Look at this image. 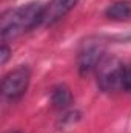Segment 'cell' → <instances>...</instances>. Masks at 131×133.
<instances>
[{
	"instance_id": "cell-1",
	"label": "cell",
	"mask_w": 131,
	"mask_h": 133,
	"mask_svg": "<svg viewBox=\"0 0 131 133\" xmlns=\"http://www.w3.org/2000/svg\"><path fill=\"white\" fill-rule=\"evenodd\" d=\"M45 5L40 2H31L16 9H9L2 16L0 33L2 39H16L17 36L26 33L43 23Z\"/></svg>"
},
{
	"instance_id": "cell-2",
	"label": "cell",
	"mask_w": 131,
	"mask_h": 133,
	"mask_svg": "<svg viewBox=\"0 0 131 133\" xmlns=\"http://www.w3.org/2000/svg\"><path fill=\"white\" fill-rule=\"evenodd\" d=\"M97 85L103 91L122 90V71L123 64L116 57H103L97 65Z\"/></svg>"
},
{
	"instance_id": "cell-3",
	"label": "cell",
	"mask_w": 131,
	"mask_h": 133,
	"mask_svg": "<svg viewBox=\"0 0 131 133\" xmlns=\"http://www.w3.org/2000/svg\"><path fill=\"white\" fill-rule=\"evenodd\" d=\"M31 79V71L26 65L17 66L16 70L9 71L2 82V93L6 99L16 101L22 98L30 85Z\"/></svg>"
},
{
	"instance_id": "cell-4",
	"label": "cell",
	"mask_w": 131,
	"mask_h": 133,
	"mask_svg": "<svg viewBox=\"0 0 131 133\" xmlns=\"http://www.w3.org/2000/svg\"><path fill=\"white\" fill-rule=\"evenodd\" d=\"M105 53V46L100 40H86L79 51L77 57V66L80 74H88L90 71L96 70L97 65L102 62Z\"/></svg>"
},
{
	"instance_id": "cell-5",
	"label": "cell",
	"mask_w": 131,
	"mask_h": 133,
	"mask_svg": "<svg viewBox=\"0 0 131 133\" xmlns=\"http://www.w3.org/2000/svg\"><path fill=\"white\" fill-rule=\"evenodd\" d=\"M79 0H51L48 5H45V16H43V25H54L59 20H62L66 14L77 5Z\"/></svg>"
},
{
	"instance_id": "cell-6",
	"label": "cell",
	"mask_w": 131,
	"mask_h": 133,
	"mask_svg": "<svg viewBox=\"0 0 131 133\" xmlns=\"http://www.w3.org/2000/svg\"><path fill=\"white\" fill-rule=\"evenodd\" d=\"M105 14L108 19H113V20H127L131 16V3L127 0L114 2L113 5L108 6Z\"/></svg>"
},
{
	"instance_id": "cell-7",
	"label": "cell",
	"mask_w": 131,
	"mask_h": 133,
	"mask_svg": "<svg viewBox=\"0 0 131 133\" xmlns=\"http://www.w3.org/2000/svg\"><path fill=\"white\" fill-rule=\"evenodd\" d=\"M72 101V96H71V91L66 85H57L54 87L53 93H51V104L53 107L59 108V110H63L66 108Z\"/></svg>"
},
{
	"instance_id": "cell-8",
	"label": "cell",
	"mask_w": 131,
	"mask_h": 133,
	"mask_svg": "<svg viewBox=\"0 0 131 133\" xmlns=\"http://www.w3.org/2000/svg\"><path fill=\"white\" fill-rule=\"evenodd\" d=\"M122 90L131 93V64L123 65V71H122Z\"/></svg>"
},
{
	"instance_id": "cell-9",
	"label": "cell",
	"mask_w": 131,
	"mask_h": 133,
	"mask_svg": "<svg viewBox=\"0 0 131 133\" xmlns=\"http://www.w3.org/2000/svg\"><path fill=\"white\" fill-rule=\"evenodd\" d=\"M8 57H9V48L3 43V46H2V64H6Z\"/></svg>"
},
{
	"instance_id": "cell-10",
	"label": "cell",
	"mask_w": 131,
	"mask_h": 133,
	"mask_svg": "<svg viewBox=\"0 0 131 133\" xmlns=\"http://www.w3.org/2000/svg\"><path fill=\"white\" fill-rule=\"evenodd\" d=\"M9 133H20V132H9Z\"/></svg>"
}]
</instances>
